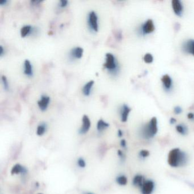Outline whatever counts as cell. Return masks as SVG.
Instances as JSON below:
<instances>
[{"instance_id":"6da1fadb","label":"cell","mask_w":194,"mask_h":194,"mask_svg":"<svg viewBox=\"0 0 194 194\" xmlns=\"http://www.w3.org/2000/svg\"><path fill=\"white\" fill-rule=\"evenodd\" d=\"M189 155L186 152L180 148L172 149L167 155L168 165L173 168H181L187 165L189 162Z\"/></svg>"},{"instance_id":"7a4b0ae2","label":"cell","mask_w":194,"mask_h":194,"mask_svg":"<svg viewBox=\"0 0 194 194\" xmlns=\"http://www.w3.org/2000/svg\"><path fill=\"white\" fill-rule=\"evenodd\" d=\"M158 132V121L154 117L146 124H144L139 130L141 137L145 140H150L154 138Z\"/></svg>"},{"instance_id":"3957f363","label":"cell","mask_w":194,"mask_h":194,"mask_svg":"<svg viewBox=\"0 0 194 194\" xmlns=\"http://www.w3.org/2000/svg\"><path fill=\"white\" fill-rule=\"evenodd\" d=\"M104 66L108 72L113 76L117 75L119 72L118 62L116 56L112 53L106 54Z\"/></svg>"},{"instance_id":"277c9868","label":"cell","mask_w":194,"mask_h":194,"mask_svg":"<svg viewBox=\"0 0 194 194\" xmlns=\"http://www.w3.org/2000/svg\"><path fill=\"white\" fill-rule=\"evenodd\" d=\"M155 29V27L153 21L149 19L140 25L138 27L137 33L141 36H145L153 33Z\"/></svg>"},{"instance_id":"5b68a950","label":"cell","mask_w":194,"mask_h":194,"mask_svg":"<svg viewBox=\"0 0 194 194\" xmlns=\"http://www.w3.org/2000/svg\"><path fill=\"white\" fill-rule=\"evenodd\" d=\"M87 25L91 31L97 32L98 30V18L95 11H91L87 15Z\"/></svg>"},{"instance_id":"8992f818","label":"cell","mask_w":194,"mask_h":194,"mask_svg":"<svg viewBox=\"0 0 194 194\" xmlns=\"http://www.w3.org/2000/svg\"><path fill=\"white\" fill-rule=\"evenodd\" d=\"M155 189L154 181L150 179H146L140 189L141 194H153Z\"/></svg>"},{"instance_id":"52a82bcc","label":"cell","mask_w":194,"mask_h":194,"mask_svg":"<svg viewBox=\"0 0 194 194\" xmlns=\"http://www.w3.org/2000/svg\"><path fill=\"white\" fill-rule=\"evenodd\" d=\"M163 89L166 92H170L173 89V81L172 78L167 74L164 75L161 78Z\"/></svg>"},{"instance_id":"ba28073f","label":"cell","mask_w":194,"mask_h":194,"mask_svg":"<svg viewBox=\"0 0 194 194\" xmlns=\"http://www.w3.org/2000/svg\"><path fill=\"white\" fill-rule=\"evenodd\" d=\"M171 6L175 14L178 17H182L184 12V5L181 1L173 0Z\"/></svg>"},{"instance_id":"9c48e42d","label":"cell","mask_w":194,"mask_h":194,"mask_svg":"<svg viewBox=\"0 0 194 194\" xmlns=\"http://www.w3.org/2000/svg\"><path fill=\"white\" fill-rule=\"evenodd\" d=\"M182 51L186 54L194 56V39H190L185 41L182 45Z\"/></svg>"},{"instance_id":"30bf717a","label":"cell","mask_w":194,"mask_h":194,"mask_svg":"<svg viewBox=\"0 0 194 194\" xmlns=\"http://www.w3.org/2000/svg\"><path fill=\"white\" fill-rule=\"evenodd\" d=\"M91 123L90 119L87 115H84L82 118V125L79 129V133L81 134H84L87 133L90 128H91Z\"/></svg>"},{"instance_id":"8fae6325","label":"cell","mask_w":194,"mask_h":194,"mask_svg":"<svg viewBox=\"0 0 194 194\" xmlns=\"http://www.w3.org/2000/svg\"><path fill=\"white\" fill-rule=\"evenodd\" d=\"M131 111V108L127 104H123L120 108L119 113L120 118L122 122H125L128 119L129 113Z\"/></svg>"},{"instance_id":"7c38bea8","label":"cell","mask_w":194,"mask_h":194,"mask_svg":"<svg viewBox=\"0 0 194 194\" xmlns=\"http://www.w3.org/2000/svg\"><path fill=\"white\" fill-rule=\"evenodd\" d=\"M50 102V98L46 95H42L38 101V106L41 110L45 111L48 107Z\"/></svg>"},{"instance_id":"4fadbf2b","label":"cell","mask_w":194,"mask_h":194,"mask_svg":"<svg viewBox=\"0 0 194 194\" xmlns=\"http://www.w3.org/2000/svg\"><path fill=\"white\" fill-rule=\"evenodd\" d=\"M83 49L80 47H75L70 51V58L71 59H79L83 55Z\"/></svg>"},{"instance_id":"5bb4252c","label":"cell","mask_w":194,"mask_h":194,"mask_svg":"<svg viewBox=\"0 0 194 194\" xmlns=\"http://www.w3.org/2000/svg\"><path fill=\"white\" fill-rule=\"evenodd\" d=\"M146 178L142 174H138L134 176L133 179H132V185L138 189H140L142 185L144 184V182Z\"/></svg>"},{"instance_id":"9a60e30c","label":"cell","mask_w":194,"mask_h":194,"mask_svg":"<svg viewBox=\"0 0 194 194\" xmlns=\"http://www.w3.org/2000/svg\"><path fill=\"white\" fill-rule=\"evenodd\" d=\"M35 32H36L35 28L29 25H26L23 26L21 28V31H20L21 35L23 38L29 36L30 35L33 34Z\"/></svg>"},{"instance_id":"2e32d148","label":"cell","mask_w":194,"mask_h":194,"mask_svg":"<svg viewBox=\"0 0 194 194\" xmlns=\"http://www.w3.org/2000/svg\"><path fill=\"white\" fill-rule=\"evenodd\" d=\"M23 74L28 76V77H31L33 75V66L30 62V61L28 59H26L25 60L23 63Z\"/></svg>"},{"instance_id":"e0dca14e","label":"cell","mask_w":194,"mask_h":194,"mask_svg":"<svg viewBox=\"0 0 194 194\" xmlns=\"http://www.w3.org/2000/svg\"><path fill=\"white\" fill-rule=\"evenodd\" d=\"M94 80H90L86 83L83 87L82 88V92L83 95L86 96H89L91 95V93L92 92V89L93 88V86L94 85Z\"/></svg>"},{"instance_id":"ac0fdd59","label":"cell","mask_w":194,"mask_h":194,"mask_svg":"<svg viewBox=\"0 0 194 194\" xmlns=\"http://www.w3.org/2000/svg\"><path fill=\"white\" fill-rule=\"evenodd\" d=\"M27 173V170L23 167L20 164L15 165L11 170V174L15 175V174H25Z\"/></svg>"},{"instance_id":"d6986e66","label":"cell","mask_w":194,"mask_h":194,"mask_svg":"<svg viewBox=\"0 0 194 194\" xmlns=\"http://www.w3.org/2000/svg\"><path fill=\"white\" fill-rule=\"evenodd\" d=\"M175 129L178 134L183 136H186L189 133V128L187 126L182 123L177 125Z\"/></svg>"},{"instance_id":"ffe728a7","label":"cell","mask_w":194,"mask_h":194,"mask_svg":"<svg viewBox=\"0 0 194 194\" xmlns=\"http://www.w3.org/2000/svg\"><path fill=\"white\" fill-rule=\"evenodd\" d=\"M109 126V124L102 119L99 120L97 122V130L100 132H102L103 130L108 128Z\"/></svg>"},{"instance_id":"44dd1931","label":"cell","mask_w":194,"mask_h":194,"mask_svg":"<svg viewBox=\"0 0 194 194\" xmlns=\"http://www.w3.org/2000/svg\"><path fill=\"white\" fill-rule=\"evenodd\" d=\"M116 182L120 186H126L128 183V178L124 175H120L116 179Z\"/></svg>"},{"instance_id":"7402d4cb","label":"cell","mask_w":194,"mask_h":194,"mask_svg":"<svg viewBox=\"0 0 194 194\" xmlns=\"http://www.w3.org/2000/svg\"><path fill=\"white\" fill-rule=\"evenodd\" d=\"M46 124L45 123H42L39 125L37 129V134L39 136H43L46 131Z\"/></svg>"},{"instance_id":"603a6c76","label":"cell","mask_w":194,"mask_h":194,"mask_svg":"<svg viewBox=\"0 0 194 194\" xmlns=\"http://www.w3.org/2000/svg\"><path fill=\"white\" fill-rule=\"evenodd\" d=\"M150 155V152L146 149H142L138 152V158L141 160H145Z\"/></svg>"},{"instance_id":"cb8c5ba5","label":"cell","mask_w":194,"mask_h":194,"mask_svg":"<svg viewBox=\"0 0 194 194\" xmlns=\"http://www.w3.org/2000/svg\"><path fill=\"white\" fill-rule=\"evenodd\" d=\"M1 82L3 86V87L5 91H8L9 89V84L7 80V78L5 75H2L1 76Z\"/></svg>"},{"instance_id":"d4e9b609","label":"cell","mask_w":194,"mask_h":194,"mask_svg":"<svg viewBox=\"0 0 194 194\" xmlns=\"http://www.w3.org/2000/svg\"><path fill=\"white\" fill-rule=\"evenodd\" d=\"M144 60L146 63L150 64L153 62L154 57L152 55V54L150 53H147L144 56Z\"/></svg>"},{"instance_id":"484cf974","label":"cell","mask_w":194,"mask_h":194,"mask_svg":"<svg viewBox=\"0 0 194 194\" xmlns=\"http://www.w3.org/2000/svg\"><path fill=\"white\" fill-rule=\"evenodd\" d=\"M77 163H78V165L79 167H80V168H84V167H86V162H85V161L84 160V159L82 158H79L78 159Z\"/></svg>"},{"instance_id":"4316f807","label":"cell","mask_w":194,"mask_h":194,"mask_svg":"<svg viewBox=\"0 0 194 194\" xmlns=\"http://www.w3.org/2000/svg\"><path fill=\"white\" fill-rule=\"evenodd\" d=\"M68 3V1L67 0H60L59 2V6L61 8H64L66 7Z\"/></svg>"},{"instance_id":"83f0119b","label":"cell","mask_w":194,"mask_h":194,"mask_svg":"<svg viewBox=\"0 0 194 194\" xmlns=\"http://www.w3.org/2000/svg\"><path fill=\"white\" fill-rule=\"evenodd\" d=\"M174 112L175 114L178 115V114H181L182 113L183 109H182V108L181 106H176L174 108Z\"/></svg>"},{"instance_id":"f1b7e54d","label":"cell","mask_w":194,"mask_h":194,"mask_svg":"<svg viewBox=\"0 0 194 194\" xmlns=\"http://www.w3.org/2000/svg\"><path fill=\"white\" fill-rule=\"evenodd\" d=\"M117 155L121 161H124L125 160V155L121 150H118L117 151Z\"/></svg>"},{"instance_id":"f546056e","label":"cell","mask_w":194,"mask_h":194,"mask_svg":"<svg viewBox=\"0 0 194 194\" xmlns=\"http://www.w3.org/2000/svg\"><path fill=\"white\" fill-rule=\"evenodd\" d=\"M120 145L122 148L126 149V147H127V144H126V141L125 140H122L120 141Z\"/></svg>"},{"instance_id":"4dcf8cb0","label":"cell","mask_w":194,"mask_h":194,"mask_svg":"<svg viewBox=\"0 0 194 194\" xmlns=\"http://www.w3.org/2000/svg\"><path fill=\"white\" fill-rule=\"evenodd\" d=\"M187 118L191 121H194V113H189L187 114Z\"/></svg>"},{"instance_id":"1f68e13d","label":"cell","mask_w":194,"mask_h":194,"mask_svg":"<svg viewBox=\"0 0 194 194\" xmlns=\"http://www.w3.org/2000/svg\"><path fill=\"white\" fill-rule=\"evenodd\" d=\"M176 122H177L176 119L174 118H173V117H172V118H171L170 119V124L171 125H174V124H175L176 123Z\"/></svg>"},{"instance_id":"d6a6232c","label":"cell","mask_w":194,"mask_h":194,"mask_svg":"<svg viewBox=\"0 0 194 194\" xmlns=\"http://www.w3.org/2000/svg\"><path fill=\"white\" fill-rule=\"evenodd\" d=\"M4 51H5V49L4 48L2 47V46H0V56H2L4 54Z\"/></svg>"},{"instance_id":"836d02e7","label":"cell","mask_w":194,"mask_h":194,"mask_svg":"<svg viewBox=\"0 0 194 194\" xmlns=\"http://www.w3.org/2000/svg\"><path fill=\"white\" fill-rule=\"evenodd\" d=\"M117 134H118V136L119 137H121L123 136V132H122V131L121 129H119V130H118Z\"/></svg>"},{"instance_id":"e575fe53","label":"cell","mask_w":194,"mask_h":194,"mask_svg":"<svg viewBox=\"0 0 194 194\" xmlns=\"http://www.w3.org/2000/svg\"><path fill=\"white\" fill-rule=\"evenodd\" d=\"M7 2V0H1L0 1V5H6Z\"/></svg>"},{"instance_id":"d590c367","label":"cell","mask_w":194,"mask_h":194,"mask_svg":"<svg viewBox=\"0 0 194 194\" xmlns=\"http://www.w3.org/2000/svg\"><path fill=\"white\" fill-rule=\"evenodd\" d=\"M93 194V193H86V194Z\"/></svg>"},{"instance_id":"8d00e7d4","label":"cell","mask_w":194,"mask_h":194,"mask_svg":"<svg viewBox=\"0 0 194 194\" xmlns=\"http://www.w3.org/2000/svg\"><path fill=\"white\" fill-rule=\"evenodd\" d=\"M41 194V193H40V194Z\"/></svg>"}]
</instances>
